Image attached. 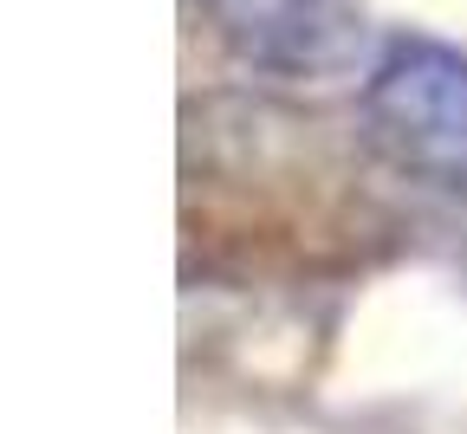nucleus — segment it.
I'll list each match as a JSON object with an SVG mask.
<instances>
[{
	"instance_id": "1",
	"label": "nucleus",
	"mask_w": 467,
	"mask_h": 434,
	"mask_svg": "<svg viewBox=\"0 0 467 434\" xmlns=\"http://www.w3.org/2000/svg\"><path fill=\"white\" fill-rule=\"evenodd\" d=\"M364 130L396 169L461 175L467 169V52L422 33L389 39L364 78Z\"/></svg>"
},
{
	"instance_id": "2",
	"label": "nucleus",
	"mask_w": 467,
	"mask_h": 434,
	"mask_svg": "<svg viewBox=\"0 0 467 434\" xmlns=\"http://www.w3.org/2000/svg\"><path fill=\"white\" fill-rule=\"evenodd\" d=\"M195 20L266 78H318L344 58L337 0H189Z\"/></svg>"
}]
</instances>
